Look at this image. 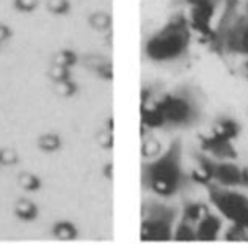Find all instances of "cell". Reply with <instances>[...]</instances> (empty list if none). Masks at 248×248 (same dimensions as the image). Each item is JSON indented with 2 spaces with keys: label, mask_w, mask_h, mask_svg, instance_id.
Masks as SVG:
<instances>
[{
  "label": "cell",
  "mask_w": 248,
  "mask_h": 248,
  "mask_svg": "<svg viewBox=\"0 0 248 248\" xmlns=\"http://www.w3.org/2000/svg\"><path fill=\"white\" fill-rule=\"evenodd\" d=\"M206 115V97L201 88L190 82L164 91L153 102L141 104V126L179 132L197 127Z\"/></svg>",
  "instance_id": "1"
},
{
  "label": "cell",
  "mask_w": 248,
  "mask_h": 248,
  "mask_svg": "<svg viewBox=\"0 0 248 248\" xmlns=\"http://www.w3.org/2000/svg\"><path fill=\"white\" fill-rule=\"evenodd\" d=\"M195 184L184 165V143L176 137L168 146L141 165V186L154 197L170 200Z\"/></svg>",
  "instance_id": "2"
},
{
  "label": "cell",
  "mask_w": 248,
  "mask_h": 248,
  "mask_svg": "<svg viewBox=\"0 0 248 248\" xmlns=\"http://www.w3.org/2000/svg\"><path fill=\"white\" fill-rule=\"evenodd\" d=\"M192 46V25L184 13H176L143 46L146 60L155 64H178L187 60Z\"/></svg>",
  "instance_id": "3"
},
{
  "label": "cell",
  "mask_w": 248,
  "mask_h": 248,
  "mask_svg": "<svg viewBox=\"0 0 248 248\" xmlns=\"http://www.w3.org/2000/svg\"><path fill=\"white\" fill-rule=\"evenodd\" d=\"M179 220V207L164 198L154 197L143 201L140 220L141 242H170Z\"/></svg>",
  "instance_id": "4"
},
{
  "label": "cell",
  "mask_w": 248,
  "mask_h": 248,
  "mask_svg": "<svg viewBox=\"0 0 248 248\" xmlns=\"http://www.w3.org/2000/svg\"><path fill=\"white\" fill-rule=\"evenodd\" d=\"M195 184L204 187L209 204L230 223L248 228V195L240 188L223 187L204 179L198 171H192Z\"/></svg>",
  "instance_id": "5"
},
{
  "label": "cell",
  "mask_w": 248,
  "mask_h": 248,
  "mask_svg": "<svg viewBox=\"0 0 248 248\" xmlns=\"http://www.w3.org/2000/svg\"><path fill=\"white\" fill-rule=\"evenodd\" d=\"M192 155L198 165L197 171L204 179L223 187L248 190V167H240L236 160L214 159L201 151H193Z\"/></svg>",
  "instance_id": "6"
},
{
  "label": "cell",
  "mask_w": 248,
  "mask_h": 248,
  "mask_svg": "<svg viewBox=\"0 0 248 248\" xmlns=\"http://www.w3.org/2000/svg\"><path fill=\"white\" fill-rule=\"evenodd\" d=\"M212 49L226 55H240L248 58V13L237 16L228 24L221 33L212 40Z\"/></svg>",
  "instance_id": "7"
},
{
  "label": "cell",
  "mask_w": 248,
  "mask_h": 248,
  "mask_svg": "<svg viewBox=\"0 0 248 248\" xmlns=\"http://www.w3.org/2000/svg\"><path fill=\"white\" fill-rule=\"evenodd\" d=\"M198 139H200V151L211 155L214 159L236 160L239 157L234 140L215 132V130H211V132L204 135H200Z\"/></svg>",
  "instance_id": "8"
},
{
  "label": "cell",
  "mask_w": 248,
  "mask_h": 248,
  "mask_svg": "<svg viewBox=\"0 0 248 248\" xmlns=\"http://www.w3.org/2000/svg\"><path fill=\"white\" fill-rule=\"evenodd\" d=\"M223 221L225 218L211 207L203 214L197 223V242H215L218 240L223 232Z\"/></svg>",
  "instance_id": "9"
},
{
  "label": "cell",
  "mask_w": 248,
  "mask_h": 248,
  "mask_svg": "<svg viewBox=\"0 0 248 248\" xmlns=\"http://www.w3.org/2000/svg\"><path fill=\"white\" fill-rule=\"evenodd\" d=\"M212 130L236 141L239 139V135L242 134V124L230 115H220L215 118Z\"/></svg>",
  "instance_id": "10"
},
{
  "label": "cell",
  "mask_w": 248,
  "mask_h": 248,
  "mask_svg": "<svg viewBox=\"0 0 248 248\" xmlns=\"http://www.w3.org/2000/svg\"><path fill=\"white\" fill-rule=\"evenodd\" d=\"M209 207L211 206H209L207 203H204V201L187 200V201H184L182 207H179V218L187 220V221H190V223L197 225Z\"/></svg>",
  "instance_id": "11"
},
{
  "label": "cell",
  "mask_w": 248,
  "mask_h": 248,
  "mask_svg": "<svg viewBox=\"0 0 248 248\" xmlns=\"http://www.w3.org/2000/svg\"><path fill=\"white\" fill-rule=\"evenodd\" d=\"M52 236L63 242H69V240H76L79 237V230L77 226L69 220H60L52 226Z\"/></svg>",
  "instance_id": "12"
},
{
  "label": "cell",
  "mask_w": 248,
  "mask_h": 248,
  "mask_svg": "<svg viewBox=\"0 0 248 248\" xmlns=\"http://www.w3.org/2000/svg\"><path fill=\"white\" fill-rule=\"evenodd\" d=\"M173 240L176 242H197V225L179 218L174 226Z\"/></svg>",
  "instance_id": "13"
},
{
  "label": "cell",
  "mask_w": 248,
  "mask_h": 248,
  "mask_svg": "<svg viewBox=\"0 0 248 248\" xmlns=\"http://www.w3.org/2000/svg\"><path fill=\"white\" fill-rule=\"evenodd\" d=\"M15 215L22 221H33L40 215V209L31 200L21 198L15 204Z\"/></svg>",
  "instance_id": "14"
},
{
  "label": "cell",
  "mask_w": 248,
  "mask_h": 248,
  "mask_svg": "<svg viewBox=\"0 0 248 248\" xmlns=\"http://www.w3.org/2000/svg\"><path fill=\"white\" fill-rule=\"evenodd\" d=\"M221 236L226 242H248V228L230 223V226L225 228V231L221 232Z\"/></svg>",
  "instance_id": "15"
},
{
  "label": "cell",
  "mask_w": 248,
  "mask_h": 248,
  "mask_svg": "<svg viewBox=\"0 0 248 248\" xmlns=\"http://www.w3.org/2000/svg\"><path fill=\"white\" fill-rule=\"evenodd\" d=\"M36 145L43 153H55L62 148V137L54 132L44 134L38 139Z\"/></svg>",
  "instance_id": "16"
},
{
  "label": "cell",
  "mask_w": 248,
  "mask_h": 248,
  "mask_svg": "<svg viewBox=\"0 0 248 248\" xmlns=\"http://www.w3.org/2000/svg\"><path fill=\"white\" fill-rule=\"evenodd\" d=\"M17 184L27 192H38L41 188V186H43L41 179L38 178L36 174L29 173V171H24V173H21L17 176Z\"/></svg>",
  "instance_id": "17"
},
{
  "label": "cell",
  "mask_w": 248,
  "mask_h": 248,
  "mask_svg": "<svg viewBox=\"0 0 248 248\" xmlns=\"http://www.w3.org/2000/svg\"><path fill=\"white\" fill-rule=\"evenodd\" d=\"M76 63H77V55L73 50H60L52 57V64H57V66L71 69Z\"/></svg>",
  "instance_id": "18"
},
{
  "label": "cell",
  "mask_w": 248,
  "mask_h": 248,
  "mask_svg": "<svg viewBox=\"0 0 248 248\" xmlns=\"http://www.w3.org/2000/svg\"><path fill=\"white\" fill-rule=\"evenodd\" d=\"M77 90H79L77 83L73 82L71 79H68V80H60V82H54V91H55V94L62 96V97H71V96H74L77 93Z\"/></svg>",
  "instance_id": "19"
},
{
  "label": "cell",
  "mask_w": 248,
  "mask_h": 248,
  "mask_svg": "<svg viewBox=\"0 0 248 248\" xmlns=\"http://www.w3.org/2000/svg\"><path fill=\"white\" fill-rule=\"evenodd\" d=\"M19 162V155L13 148L0 149V167H15Z\"/></svg>",
  "instance_id": "20"
},
{
  "label": "cell",
  "mask_w": 248,
  "mask_h": 248,
  "mask_svg": "<svg viewBox=\"0 0 248 248\" xmlns=\"http://www.w3.org/2000/svg\"><path fill=\"white\" fill-rule=\"evenodd\" d=\"M49 79L52 82L68 80V79H71V69L69 68H63V66H57V64H52L50 69H49Z\"/></svg>",
  "instance_id": "21"
},
{
  "label": "cell",
  "mask_w": 248,
  "mask_h": 248,
  "mask_svg": "<svg viewBox=\"0 0 248 248\" xmlns=\"http://www.w3.org/2000/svg\"><path fill=\"white\" fill-rule=\"evenodd\" d=\"M90 24H91V27L96 30H107L110 27V17L106 13H94V15L90 17Z\"/></svg>",
  "instance_id": "22"
},
{
  "label": "cell",
  "mask_w": 248,
  "mask_h": 248,
  "mask_svg": "<svg viewBox=\"0 0 248 248\" xmlns=\"http://www.w3.org/2000/svg\"><path fill=\"white\" fill-rule=\"evenodd\" d=\"M220 0H173L174 6H187V8H197L204 5H218Z\"/></svg>",
  "instance_id": "23"
},
{
  "label": "cell",
  "mask_w": 248,
  "mask_h": 248,
  "mask_svg": "<svg viewBox=\"0 0 248 248\" xmlns=\"http://www.w3.org/2000/svg\"><path fill=\"white\" fill-rule=\"evenodd\" d=\"M47 10L54 15H66L69 11L68 0H47Z\"/></svg>",
  "instance_id": "24"
},
{
  "label": "cell",
  "mask_w": 248,
  "mask_h": 248,
  "mask_svg": "<svg viewBox=\"0 0 248 248\" xmlns=\"http://www.w3.org/2000/svg\"><path fill=\"white\" fill-rule=\"evenodd\" d=\"M97 145L104 149H112L113 148V130L107 129L106 132L97 134Z\"/></svg>",
  "instance_id": "25"
},
{
  "label": "cell",
  "mask_w": 248,
  "mask_h": 248,
  "mask_svg": "<svg viewBox=\"0 0 248 248\" xmlns=\"http://www.w3.org/2000/svg\"><path fill=\"white\" fill-rule=\"evenodd\" d=\"M15 6L19 11L30 13L38 6V0H15Z\"/></svg>",
  "instance_id": "26"
},
{
  "label": "cell",
  "mask_w": 248,
  "mask_h": 248,
  "mask_svg": "<svg viewBox=\"0 0 248 248\" xmlns=\"http://www.w3.org/2000/svg\"><path fill=\"white\" fill-rule=\"evenodd\" d=\"M11 36V30L6 27V25L0 24V46H2L3 43L8 41V38Z\"/></svg>",
  "instance_id": "27"
},
{
  "label": "cell",
  "mask_w": 248,
  "mask_h": 248,
  "mask_svg": "<svg viewBox=\"0 0 248 248\" xmlns=\"http://www.w3.org/2000/svg\"><path fill=\"white\" fill-rule=\"evenodd\" d=\"M104 176L110 181L113 178V165L112 164H107L106 167H104Z\"/></svg>",
  "instance_id": "28"
},
{
  "label": "cell",
  "mask_w": 248,
  "mask_h": 248,
  "mask_svg": "<svg viewBox=\"0 0 248 248\" xmlns=\"http://www.w3.org/2000/svg\"><path fill=\"white\" fill-rule=\"evenodd\" d=\"M244 74H245V77L248 79V58L244 62Z\"/></svg>",
  "instance_id": "29"
},
{
  "label": "cell",
  "mask_w": 248,
  "mask_h": 248,
  "mask_svg": "<svg viewBox=\"0 0 248 248\" xmlns=\"http://www.w3.org/2000/svg\"><path fill=\"white\" fill-rule=\"evenodd\" d=\"M245 13H248V0H247V3H245Z\"/></svg>",
  "instance_id": "30"
}]
</instances>
